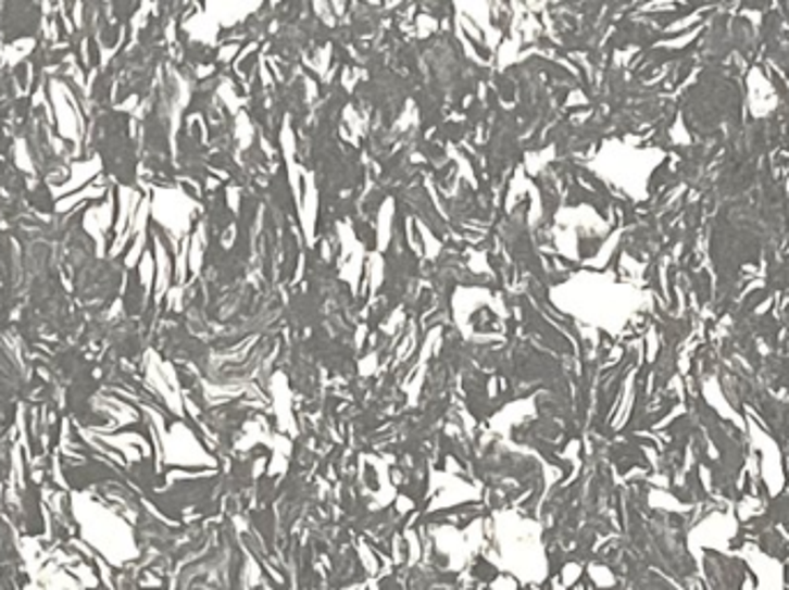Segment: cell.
Returning a JSON list of instances; mask_svg holds the SVG:
<instances>
[{"label": "cell", "mask_w": 789, "mask_h": 590, "mask_svg": "<svg viewBox=\"0 0 789 590\" xmlns=\"http://www.w3.org/2000/svg\"><path fill=\"white\" fill-rule=\"evenodd\" d=\"M42 5L40 3H3L0 5V42L3 47L16 40L40 35Z\"/></svg>", "instance_id": "1"}, {"label": "cell", "mask_w": 789, "mask_h": 590, "mask_svg": "<svg viewBox=\"0 0 789 590\" xmlns=\"http://www.w3.org/2000/svg\"><path fill=\"white\" fill-rule=\"evenodd\" d=\"M26 205L30 215L40 217V219H51L55 217V199L51 194V183L47 180H37L26 194Z\"/></svg>", "instance_id": "2"}]
</instances>
